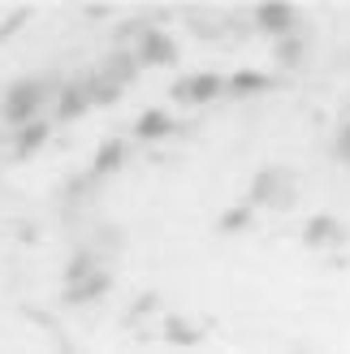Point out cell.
<instances>
[{"instance_id": "5b68a950", "label": "cell", "mask_w": 350, "mask_h": 354, "mask_svg": "<svg viewBox=\"0 0 350 354\" xmlns=\"http://www.w3.org/2000/svg\"><path fill=\"white\" fill-rule=\"evenodd\" d=\"M221 86V78H186V82H178V95L182 100H208Z\"/></svg>"}, {"instance_id": "ba28073f", "label": "cell", "mask_w": 350, "mask_h": 354, "mask_svg": "<svg viewBox=\"0 0 350 354\" xmlns=\"http://www.w3.org/2000/svg\"><path fill=\"white\" fill-rule=\"evenodd\" d=\"M121 156H126V147H121V143H104V147H100V156H95V173L117 169V165H121Z\"/></svg>"}, {"instance_id": "6da1fadb", "label": "cell", "mask_w": 350, "mask_h": 354, "mask_svg": "<svg viewBox=\"0 0 350 354\" xmlns=\"http://www.w3.org/2000/svg\"><path fill=\"white\" fill-rule=\"evenodd\" d=\"M39 104H44V82H17L9 91V100H5V117L13 126H30Z\"/></svg>"}, {"instance_id": "52a82bcc", "label": "cell", "mask_w": 350, "mask_h": 354, "mask_svg": "<svg viewBox=\"0 0 350 354\" xmlns=\"http://www.w3.org/2000/svg\"><path fill=\"white\" fill-rule=\"evenodd\" d=\"M165 130H169L165 113H143V117H138V138H160Z\"/></svg>"}, {"instance_id": "3957f363", "label": "cell", "mask_w": 350, "mask_h": 354, "mask_svg": "<svg viewBox=\"0 0 350 354\" xmlns=\"http://www.w3.org/2000/svg\"><path fill=\"white\" fill-rule=\"evenodd\" d=\"M104 290H109V277H104V272H91V277L74 281L65 298H69V303H91V298H95V294H104Z\"/></svg>"}, {"instance_id": "7a4b0ae2", "label": "cell", "mask_w": 350, "mask_h": 354, "mask_svg": "<svg viewBox=\"0 0 350 354\" xmlns=\"http://www.w3.org/2000/svg\"><path fill=\"white\" fill-rule=\"evenodd\" d=\"M138 57H143V61H156V65L173 61V44H169V35H165V30H147V35H143V44H138Z\"/></svg>"}, {"instance_id": "277c9868", "label": "cell", "mask_w": 350, "mask_h": 354, "mask_svg": "<svg viewBox=\"0 0 350 354\" xmlns=\"http://www.w3.org/2000/svg\"><path fill=\"white\" fill-rule=\"evenodd\" d=\"M86 104H91L86 86H65V91H61V117H65V121H69V117H78Z\"/></svg>"}, {"instance_id": "9c48e42d", "label": "cell", "mask_w": 350, "mask_h": 354, "mask_svg": "<svg viewBox=\"0 0 350 354\" xmlns=\"http://www.w3.org/2000/svg\"><path fill=\"white\" fill-rule=\"evenodd\" d=\"M69 286H74V281H82V277H91V255H78L74 263H69Z\"/></svg>"}, {"instance_id": "8992f818", "label": "cell", "mask_w": 350, "mask_h": 354, "mask_svg": "<svg viewBox=\"0 0 350 354\" xmlns=\"http://www.w3.org/2000/svg\"><path fill=\"white\" fill-rule=\"evenodd\" d=\"M48 138V126L44 121H30V126H22V134H17V156H30L35 147H39Z\"/></svg>"}]
</instances>
